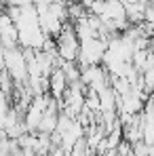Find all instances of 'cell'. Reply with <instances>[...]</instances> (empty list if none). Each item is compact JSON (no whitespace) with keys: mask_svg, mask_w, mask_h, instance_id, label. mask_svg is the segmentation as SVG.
I'll use <instances>...</instances> for the list:
<instances>
[{"mask_svg":"<svg viewBox=\"0 0 154 156\" xmlns=\"http://www.w3.org/2000/svg\"><path fill=\"white\" fill-rule=\"evenodd\" d=\"M68 80H66V76H63V72L59 70V68H55L51 72V76H49V93H51L53 99H61L63 95H66V91H68Z\"/></svg>","mask_w":154,"mask_h":156,"instance_id":"1","label":"cell"},{"mask_svg":"<svg viewBox=\"0 0 154 156\" xmlns=\"http://www.w3.org/2000/svg\"><path fill=\"white\" fill-rule=\"evenodd\" d=\"M30 4H32V0H6V6H17V9H23Z\"/></svg>","mask_w":154,"mask_h":156,"instance_id":"2","label":"cell"},{"mask_svg":"<svg viewBox=\"0 0 154 156\" xmlns=\"http://www.w3.org/2000/svg\"><path fill=\"white\" fill-rule=\"evenodd\" d=\"M47 156H66V152H63L61 148H53V150H51Z\"/></svg>","mask_w":154,"mask_h":156,"instance_id":"3","label":"cell"}]
</instances>
